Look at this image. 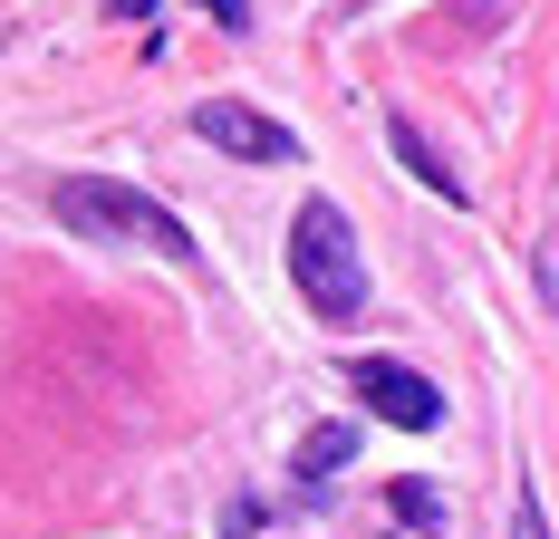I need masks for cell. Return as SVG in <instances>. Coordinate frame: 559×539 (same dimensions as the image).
I'll use <instances>...</instances> for the list:
<instances>
[{"label": "cell", "instance_id": "obj_1", "mask_svg": "<svg viewBox=\"0 0 559 539\" xmlns=\"http://www.w3.org/2000/svg\"><path fill=\"white\" fill-rule=\"evenodd\" d=\"M289 279H299V309H319L329 327L367 319V261H357V231L337 203H299L289 213Z\"/></svg>", "mask_w": 559, "mask_h": 539}, {"label": "cell", "instance_id": "obj_2", "mask_svg": "<svg viewBox=\"0 0 559 539\" xmlns=\"http://www.w3.org/2000/svg\"><path fill=\"white\" fill-rule=\"evenodd\" d=\"M49 213L68 221V231H87V241H145V251H165V261H193V231H183L155 193L116 183V173H68L49 193Z\"/></svg>", "mask_w": 559, "mask_h": 539}, {"label": "cell", "instance_id": "obj_3", "mask_svg": "<svg viewBox=\"0 0 559 539\" xmlns=\"http://www.w3.org/2000/svg\"><path fill=\"white\" fill-rule=\"evenodd\" d=\"M347 385H357V405H367L377 424H405V433H435V424H444V395L415 376V367H395V357H357Z\"/></svg>", "mask_w": 559, "mask_h": 539}, {"label": "cell", "instance_id": "obj_4", "mask_svg": "<svg viewBox=\"0 0 559 539\" xmlns=\"http://www.w3.org/2000/svg\"><path fill=\"white\" fill-rule=\"evenodd\" d=\"M193 135L223 145V155H241V164H299V135H289L280 116L241 107V97H203V107H193Z\"/></svg>", "mask_w": 559, "mask_h": 539}, {"label": "cell", "instance_id": "obj_5", "mask_svg": "<svg viewBox=\"0 0 559 539\" xmlns=\"http://www.w3.org/2000/svg\"><path fill=\"white\" fill-rule=\"evenodd\" d=\"M386 145H395V155H405V173H415L425 193H444V203H463V173H453V164L435 155V135H425L415 116H386Z\"/></svg>", "mask_w": 559, "mask_h": 539}, {"label": "cell", "instance_id": "obj_6", "mask_svg": "<svg viewBox=\"0 0 559 539\" xmlns=\"http://www.w3.org/2000/svg\"><path fill=\"white\" fill-rule=\"evenodd\" d=\"M347 453H357V433H347V424H309V433H299V472H309V482H337Z\"/></svg>", "mask_w": 559, "mask_h": 539}, {"label": "cell", "instance_id": "obj_7", "mask_svg": "<svg viewBox=\"0 0 559 539\" xmlns=\"http://www.w3.org/2000/svg\"><path fill=\"white\" fill-rule=\"evenodd\" d=\"M386 501H395V520H415V530H435V520H444V491H435V482H395Z\"/></svg>", "mask_w": 559, "mask_h": 539}, {"label": "cell", "instance_id": "obj_8", "mask_svg": "<svg viewBox=\"0 0 559 539\" xmlns=\"http://www.w3.org/2000/svg\"><path fill=\"white\" fill-rule=\"evenodd\" d=\"M531 270H540V299H550V319H559V241H540V251H531Z\"/></svg>", "mask_w": 559, "mask_h": 539}, {"label": "cell", "instance_id": "obj_9", "mask_svg": "<svg viewBox=\"0 0 559 539\" xmlns=\"http://www.w3.org/2000/svg\"><path fill=\"white\" fill-rule=\"evenodd\" d=\"M203 20H213V29H231V39H241V29H251V0H203Z\"/></svg>", "mask_w": 559, "mask_h": 539}, {"label": "cell", "instance_id": "obj_10", "mask_svg": "<svg viewBox=\"0 0 559 539\" xmlns=\"http://www.w3.org/2000/svg\"><path fill=\"white\" fill-rule=\"evenodd\" d=\"M511 539H550V520H540V501H521V511H511Z\"/></svg>", "mask_w": 559, "mask_h": 539}, {"label": "cell", "instance_id": "obj_11", "mask_svg": "<svg viewBox=\"0 0 559 539\" xmlns=\"http://www.w3.org/2000/svg\"><path fill=\"white\" fill-rule=\"evenodd\" d=\"M116 20H155V10H165V0H107Z\"/></svg>", "mask_w": 559, "mask_h": 539}]
</instances>
